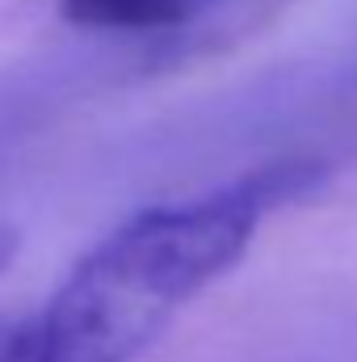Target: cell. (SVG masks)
I'll return each instance as SVG.
<instances>
[{"mask_svg": "<svg viewBox=\"0 0 357 362\" xmlns=\"http://www.w3.org/2000/svg\"><path fill=\"white\" fill-rule=\"evenodd\" d=\"M320 160L286 156L206 194L143 206L105 232L55 295L0 320V362H135L231 270L277 206L324 185Z\"/></svg>", "mask_w": 357, "mask_h": 362, "instance_id": "6da1fadb", "label": "cell"}, {"mask_svg": "<svg viewBox=\"0 0 357 362\" xmlns=\"http://www.w3.org/2000/svg\"><path fill=\"white\" fill-rule=\"evenodd\" d=\"M223 0H59L63 21L97 34H147L185 25Z\"/></svg>", "mask_w": 357, "mask_h": 362, "instance_id": "7a4b0ae2", "label": "cell"}, {"mask_svg": "<svg viewBox=\"0 0 357 362\" xmlns=\"http://www.w3.org/2000/svg\"><path fill=\"white\" fill-rule=\"evenodd\" d=\"M13 253H17V236H13V228L0 223V270L13 262Z\"/></svg>", "mask_w": 357, "mask_h": 362, "instance_id": "3957f363", "label": "cell"}]
</instances>
